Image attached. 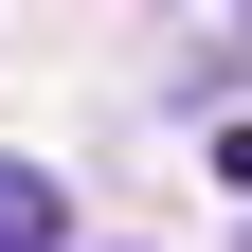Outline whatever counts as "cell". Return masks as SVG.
<instances>
[{"mask_svg": "<svg viewBox=\"0 0 252 252\" xmlns=\"http://www.w3.org/2000/svg\"><path fill=\"white\" fill-rule=\"evenodd\" d=\"M0 252H72V198H54L36 162H0Z\"/></svg>", "mask_w": 252, "mask_h": 252, "instance_id": "cell-1", "label": "cell"}]
</instances>
